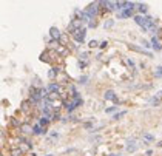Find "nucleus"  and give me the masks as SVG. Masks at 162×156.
<instances>
[{"label":"nucleus","mask_w":162,"mask_h":156,"mask_svg":"<svg viewBox=\"0 0 162 156\" xmlns=\"http://www.w3.org/2000/svg\"><path fill=\"white\" fill-rule=\"evenodd\" d=\"M32 131H34L36 134H42V133H45V128L40 127V125H34L32 127Z\"/></svg>","instance_id":"nucleus-11"},{"label":"nucleus","mask_w":162,"mask_h":156,"mask_svg":"<svg viewBox=\"0 0 162 156\" xmlns=\"http://www.w3.org/2000/svg\"><path fill=\"white\" fill-rule=\"evenodd\" d=\"M85 65H86L85 62H79V66H80V68H84V66H85Z\"/></svg>","instance_id":"nucleus-31"},{"label":"nucleus","mask_w":162,"mask_h":156,"mask_svg":"<svg viewBox=\"0 0 162 156\" xmlns=\"http://www.w3.org/2000/svg\"><path fill=\"white\" fill-rule=\"evenodd\" d=\"M71 34H73L74 39H76V42L82 43L84 40H85V34H86V32H85V28H79V30H76L74 32H71Z\"/></svg>","instance_id":"nucleus-1"},{"label":"nucleus","mask_w":162,"mask_h":156,"mask_svg":"<svg viewBox=\"0 0 162 156\" xmlns=\"http://www.w3.org/2000/svg\"><path fill=\"white\" fill-rule=\"evenodd\" d=\"M136 150H138V142L134 141V139H130V141H128V144H127V152L133 153V152H136Z\"/></svg>","instance_id":"nucleus-4"},{"label":"nucleus","mask_w":162,"mask_h":156,"mask_svg":"<svg viewBox=\"0 0 162 156\" xmlns=\"http://www.w3.org/2000/svg\"><path fill=\"white\" fill-rule=\"evenodd\" d=\"M88 26H91V28H94V26H96V22H94V19H93L91 22L88 23Z\"/></svg>","instance_id":"nucleus-25"},{"label":"nucleus","mask_w":162,"mask_h":156,"mask_svg":"<svg viewBox=\"0 0 162 156\" xmlns=\"http://www.w3.org/2000/svg\"><path fill=\"white\" fill-rule=\"evenodd\" d=\"M82 59L86 60V59H88V54H86V53H82Z\"/></svg>","instance_id":"nucleus-29"},{"label":"nucleus","mask_w":162,"mask_h":156,"mask_svg":"<svg viewBox=\"0 0 162 156\" xmlns=\"http://www.w3.org/2000/svg\"><path fill=\"white\" fill-rule=\"evenodd\" d=\"M105 26H107V28H110V26H113V20H110V22H107V23H105Z\"/></svg>","instance_id":"nucleus-27"},{"label":"nucleus","mask_w":162,"mask_h":156,"mask_svg":"<svg viewBox=\"0 0 162 156\" xmlns=\"http://www.w3.org/2000/svg\"><path fill=\"white\" fill-rule=\"evenodd\" d=\"M131 50H134V51H138V53H142V54H145V56H151V53L150 51H145V50H142V48H138V46H134V45H128Z\"/></svg>","instance_id":"nucleus-6"},{"label":"nucleus","mask_w":162,"mask_h":156,"mask_svg":"<svg viewBox=\"0 0 162 156\" xmlns=\"http://www.w3.org/2000/svg\"><path fill=\"white\" fill-rule=\"evenodd\" d=\"M150 104H151V105H159V104H161V100H159V99H158L156 96H154V98H153V99L150 100Z\"/></svg>","instance_id":"nucleus-19"},{"label":"nucleus","mask_w":162,"mask_h":156,"mask_svg":"<svg viewBox=\"0 0 162 156\" xmlns=\"http://www.w3.org/2000/svg\"><path fill=\"white\" fill-rule=\"evenodd\" d=\"M20 130H22L23 133H31V130H32V128H31L28 124H23V125H20Z\"/></svg>","instance_id":"nucleus-13"},{"label":"nucleus","mask_w":162,"mask_h":156,"mask_svg":"<svg viewBox=\"0 0 162 156\" xmlns=\"http://www.w3.org/2000/svg\"><path fill=\"white\" fill-rule=\"evenodd\" d=\"M139 11L145 14V12H147V5L145 3H139Z\"/></svg>","instance_id":"nucleus-18"},{"label":"nucleus","mask_w":162,"mask_h":156,"mask_svg":"<svg viewBox=\"0 0 162 156\" xmlns=\"http://www.w3.org/2000/svg\"><path fill=\"white\" fill-rule=\"evenodd\" d=\"M151 46H153V48L156 50V51L162 50V42L159 40V37H158V36H153V37H151Z\"/></svg>","instance_id":"nucleus-3"},{"label":"nucleus","mask_w":162,"mask_h":156,"mask_svg":"<svg viewBox=\"0 0 162 156\" xmlns=\"http://www.w3.org/2000/svg\"><path fill=\"white\" fill-rule=\"evenodd\" d=\"M154 74H156V76H162V66H158V68L154 70Z\"/></svg>","instance_id":"nucleus-23"},{"label":"nucleus","mask_w":162,"mask_h":156,"mask_svg":"<svg viewBox=\"0 0 162 156\" xmlns=\"http://www.w3.org/2000/svg\"><path fill=\"white\" fill-rule=\"evenodd\" d=\"M48 51H45V53H42L40 54V60H42V62H50V59H48Z\"/></svg>","instance_id":"nucleus-15"},{"label":"nucleus","mask_w":162,"mask_h":156,"mask_svg":"<svg viewBox=\"0 0 162 156\" xmlns=\"http://www.w3.org/2000/svg\"><path fill=\"white\" fill-rule=\"evenodd\" d=\"M116 108H117V107H111V108H108V110H107V113H111V111H114V110H116Z\"/></svg>","instance_id":"nucleus-28"},{"label":"nucleus","mask_w":162,"mask_h":156,"mask_svg":"<svg viewBox=\"0 0 162 156\" xmlns=\"http://www.w3.org/2000/svg\"><path fill=\"white\" fill-rule=\"evenodd\" d=\"M50 34H51L53 40H59L60 37H62V36H60V32H59V30H57V28H54V26L50 30Z\"/></svg>","instance_id":"nucleus-5"},{"label":"nucleus","mask_w":162,"mask_h":156,"mask_svg":"<svg viewBox=\"0 0 162 156\" xmlns=\"http://www.w3.org/2000/svg\"><path fill=\"white\" fill-rule=\"evenodd\" d=\"M111 156H117V155H111Z\"/></svg>","instance_id":"nucleus-33"},{"label":"nucleus","mask_w":162,"mask_h":156,"mask_svg":"<svg viewBox=\"0 0 162 156\" xmlns=\"http://www.w3.org/2000/svg\"><path fill=\"white\" fill-rule=\"evenodd\" d=\"M105 99H107V100H114V99H116V94H114V91H113V90L105 91Z\"/></svg>","instance_id":"nucleus-7"},{"label":"nucleus","mask_w":162,"mask_h":156,"mask_svg":"<svg viewBox=\"0 0 162 156\" xmlns=\"http://www.w3.org/2000/svg\"><path fill=\"white\" fill-rule=\"evenodd\" d=\"M142 139L145 142H153L154 141V136H153V134H150V133H142Z\"/></svg>","instance_id":"nucleus-8"},{"label":"nucleus","mask_w":162,"mask_h":156,"mask_svg":"<svg viewBox=\"0 0 162 156\" xmlns=\"http://www.w3.org/2000/svg\"><path fill=\"white\" fill-rule=\"evenodd\" d=\"M48 91H50V93H57V91H60V87H59L57 84H51V85L48 87Z\"/></svg>","instance_id":"nucleus-10"},{"label":"nucleus","mask_w":162,"mask_h":156,"mask_svg":"<svg viewBox=\"0 0 162 156\" xmlns=\"http://www.w3.org/2000/svg\"><path fill=\"white\" fill-rule=\"evenodd\" d=\"M56 74H57V70H56V68H53V70H50V73H48V76H50V77L53 79L54 76H56Z\"/></svg>","instance_id":"nucleus-20"},{"label":"nucleus","mask_w":162,"mask_h":156,"mask_svg":"<svg viewBox=\"0 0 162 156\" xmlns=\"http://www.w3.org/2000/svg\"><path fill=\"white\" fill-rule=\"evenodd\" d=\"M131 14H133V9H130V8H127V9H125L124 12H120V16H119V17H122V19H124V17H130Z\"/></svg>","instance_id":"nucleus-12"},{"label":"nucleus","mask_w":162,"mask_h":156,"mask_svg":"<svg viewBox=\"0 0 162 156\" xmlns=\"http://www.w3.org/2000/svg\"><path fill=\"white\" fill-rule=\"evenodd\" d=\"M156 98H158L159 100H162V90H161V91H159V93L156 94Z\"/></svg>","instance_id":"nucleus-26"},{"label":"nucleus","mask_w":162,"mask_h":156,"mask_svg":"<svg viewBox=\"0 0 162 156\" xmlns=\"http://www.w3.org/2000/svg\"><path fill=\"white\" fill-rule=\"evenodd\" d=\"M40 91V98H46V99H48V96H50V91H48V88H42V90H39Z\"/></svg>","instance_id":"nucleus-14"},{"label":"nucleus","mask_w":162,"mask_h":156,"mask_svg":"<svg viewBox=\"0 0 162 156\" xmlns=\"http://www.w3.org/2000/svg\"><path fill=\"white\" fill-rule=\"evenodd\" d=\"M142 45H144V46H147V48H148V46H151V45H148L147 40H142Z\"/></svg>","instance_id":"nucleus-30"},{"label":"nucleus","mask_w":162,"mask_h":156,"mask_svg":"<svg viewBox=\"0 0 162 156\" xmlns=\"http://www.w3.org/2000/svg\"><path fill=\"white\" fill-rule=\"evenodd\" d=\"M22 153H23V150H22V148H19V147H14L11 150V156H22Z\"/></svg>","instance_id":"nucleus-9"},{"label":"nucleus","mask_w":162,"mask_h":156,"mask_svg":"<svg viewBox=\"0 0 162 156\" xmlns=\"http://www.w3.org/2000/svg\"><path fill=\"white\" fill-rule=\"evenodd\" d=\"M125 114H127V111H120V113H116V114H114V119H119V118L125 116Z\"/></svg>","instance_id":"nucleus-21"},{"label":"nucleus","mask_w":162,"mask_h":156,"mask_svg":"<svg viewBox=\"0 0 162 156\" xmlns=\"http://www.w3.org/2000/svg\"><path fill=\"white\" fill-rule=\"evenodd\" d=\"M22 110L23 111H28L30 110V102H28V100H25V102L22 104Z\"/></svg>","instance_id":"nucleus-17"},{"label":"nucleus","mask_w":162,"mask_h":156,"mask_svg":"<svg viewBox=\"0 0 162 156\" xmlns=\"http://www.w3.org/2000/svg\"><path fill=\"white\" fill-rule=\"evenodd\" d=\"M57 51H59L60 54H62V56H63V54L66 53V50L63 48V45H60V46H57Z\"/></svg>","instance_id":"nucleus-22"},{"label":"nucleus","mask_w":162,"mask_h":156,"mask_svg":"<svg viewBox=\"0 0 162 156\" xmlns=\"http://www.w3.org/2000/svg\"><path fill=\"white\" fill-rule=\"evenodd\" d=\"M48 122H50V119H48V118H45V116H43L42 119H40V122H39V125H40V127H43V128H45V125H46V124H48Z\"/></svg>","instance_id":"nucleus-16"},{"label":"nucleus","mask_w":162,"mask_h":156,"mask_svg":"<svg viewBox=\"0 0 162 156\" xmlns=\"http://www.w3.org/2000/svg\"><path fill=\"white\" fill-rule=\"evenodd\" d=\"M100 3L99 2H94L93 5H90L88 6V8H86V14H88V17H91V19H94V16H96L97 14V6H99Z\"/></svg>","instance_id":"nucleus-2"},{"label":"nucleus","mask_w":162,"mask_h":156,"mask_svg":"<svg viewBox=\"0 0 162 156\" xmlns=\"http://www.w3.org/2000/svg\"><path fill=\"white\" fill-rule=\"evenodd\" d=\"M151 155H153V152H151V150H148V152L145 153V156H151Z\"/></svg>","instance_id":"nucleus-32"},{"label":"nucleus","mask_w":162,"mask_h":156,"mask_svg":"<svg viewBox=\"0 0 162 156\" xmlns=\"http://www.w3.org/2000/svg\"><path fill=\"white\" fill-rule=\"evenodd\" d=\"M96 46H97V42H96V40H91V42H90V48H96Z\"/></svg>","instance_id":"nucleus-24"}]
</instances>
